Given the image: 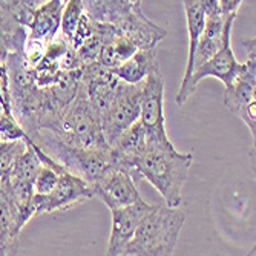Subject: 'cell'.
Listing matches in <instances>:
<instances>
[{"label": "cell", "mask_w": 256, "mask_h": 256, "mask_svg": "<svg viewBox=\"0 0 256 256\" xmlns=\"http://www.w3.org/2000/svg\"><path fill=\"white\" fill-rule=\"evenodd\" d=\"M42 142H44L43 146L37 144L40 149L51 155L66 170L82 176L89 184L98 180L110 166H114L110 148L104 150H94L71 146L54 135L51 130L48 136L42 138Z\"/></svg>", "instance_id": "obj_4"}, {"label": "cell", "mask_w": 256, "mask_h": 256, "mask_svg": "<svg viewBox=\"0 0 256 256\" xmlns=\"http://www.w3.org/2000/svg\"><path fill=\"white\" fill-rule=\"evenodd\" d=\"M66 0H46L31 12L30 40L48 44L58 32L62 23V12Z\"/></svg>", "instance_id": "obj_13"}, {"label": "cell", "mask_w": 256, "mask_h": 256, "mask_svg": "<svg viewBox=\"0 0 256 256\" xmlns=\"http://www.w3.org/2000/svg\"><path fill=\"white\" fill-rule=\"evenodd\" d=\"M184 222L186 215L178 207L154 204L126 244L123 256H170Z\"/></svg>", "instance_id": "obj_2"}, {"label": "cell", "mask_w": 256, "mask_h": 256, "mask_svg": "<svg viewBox=\"0 0 256 256\" xmlns=\"http://www.w3.org/2000/svg\"><path fill=\"white\" fill-rule=\"evenodd\" d=\"M158 68L155 48L138 50L120 66L110 69L112 74L124 83L136 84L144 82V78Z\"/></svg>", "instance_id": "obj_15"}, {"label": "cell", "mask_w": 256, "mask_h": 256, "mask_svg": "<svg viewBox=\"0 0 256 256\" xmlns=\"http://www.w3.org/2000/svg\"><path fill=\"white\" fill-rule=\"evenodd\" d=\"M58 174L56 169L50 168V166H42L36 180H34V194L37 195H46L50 194L57 184V180H58Z\"/></svg>", "instance_id": "obj_21"}, {"label": "cell", "mask_w": 256, "mask_h": 256, "mask_svg": "<svg viewBox=\"0 0 256 256\" xmlns=\"http://www.w3.org/2000/svg\"><path fill=\"white\" fill-rule=\"evenodd\" d=\"M42 126L71 146L94 150L109 149L102 130L100 114L88 100L80 86L74 100Z\"/></svg>", "instance_id": "obj_3"}, {"label": "cell", "mask_w": 256, "mask_h": 256, "mask_svg": "<svg viewBox=\"0 0 256 256\" xmlns=\"http://www.w3.org/2000/svg\"><path fill=\"white\" fill-rule=\"evenodd\" d=\"M220 4V10L224 16H228V14H236L238 8L241 6L242 0H218Z\"/></svg>", "instance_id": "obj_22"}, {"label": "cell", "mask_w": 256, "mask_h": 256, "mask_svg": "<svg viewBox=\"0 0 256 256\" xmlns=\"http://www.w3.org/2000/svg\"><path fill=\"white\" fill-rule=\"evenodd\" d=\"M22 227L14 202L0 186V254H8L16 250V241Z\"/></svg>", "instance_id": "obj_17"}, {"label": "cell", "mask_w": 256, "mask_h": 256, "mask_svg": "<svg viewBox=\"0 0 256 256\" xmlns=\"http://www.w3.org/2000/svg\"><path fill=\"white\" fill-rule=\"evenodd\" d=\"M236 14H228L226 20V28H224V40L221 48L198 68H195V71L192 72L190 78L188 80L184 86H180L178 96L175 98L178 106H182L186 102L189 100V97L195 92L198 83L206 78V77H215L222 82L224 88L230 86L232 82L235 80L238 76L241 63H238L234 50H232V28H234Z\"/></svg>", "instance_id": "obj_5"}, {"label": "cell", "mask_w": 256, "mask_h": 256, "mask_svg": "<svg viewBox=\"0 0 256 256\" xmlns=\"http://www.w3.org/2000/svg\"><path fill=\"white\" fill-rule=\"evenodd\" d=\"M154 204L146 202L143 198L124 207L112 208V230L108 244L106 254L109 256H123L126 244L132 240L135 230Z\"/></svg>", "instance_id": "obj_11"}, {"label": "cell", "mask_w": 256, "mask_h": 256, "mask_svg": "<svg viewBox=\"0 0 256 256\" xmlns=\"http://www.w3.org/2000/svg\"><path fill=\"white\" fill-rule=\"evenodd\" d=\"M227 16L222 12H215L206 16L204 30L200 37V42L195 50V58H194V71L195 68L202 64L210 58L222 44L224 40V28H226Z\"/></svg>", "instance_id": "obj_14"}, {"label": "cell", "mask_w": 256, "mask_h": 256, "mask_svg": "<svg viewBox=\"0 0 256 256\" xmlns=\"http://www.w3.org/2000/svg\"><path fill=\"white\" fill-rule=\"evenodd\" d=\"M84 12V4L83 0H66L64 6H63V12H62V23H60V32L69 38L71 42L77 25L80 22L82 14Z\"/></svg>", "instance_id": "obj_18"}, {"label": "cell", "mask_w": 256, "mask_h": 256, "mask_svg": "<svg viewBox=\"0 0 256 256\" xmlns=\"http://www.w3.org/2000/svg\"><path fill=\"white\" fill-rule=\"evenodd\" d=\"M194 155L181 154L172 143H161L148 136V144L130 170V176L138 181L144 178L160 192L170 207H180L181 190L189 178Z\"/></svg>", "instance_id": "obj_1"}, {"label": "cell", "mask_w": 256, "mask_h": 256, "mask_svg": "<svg viewBox=\"0 0 256 256\" xmlns=\"http://www.w3.org/2000/svg\"><path fill=\"white\" fill-rule=\"evenodd\" d=\"M142 88L143 82L130 84L120 80L109 103L100 112L102 130L109 148H112L118 136L138 120Z\"/></svg>", "instance_id": "obj_7"}, {"label": "cell", "mask_w": 256, "mask_h": 256, "mask_svg": "<svg viewBox=\"0 0 256 256\" xmlns=\"http://www.w3.org/2000/svg\"><path fill=\"white\" fill-rule=\"evenodd\" d=\"M184 4V12H186V23H188V32H189V52H188V64H186L184 77L181 82V86L188 83L194 72V58H195V50L200 42V37L204 30L206 23V12L202 6V0H182Z\"/></svg>", "instance_id": "obj_16"}, {"label": "cell", "mask_w": 256, "mask_h": 256, "mask_svg": "<svg viewBox=\"0 0 256 256\" xmlns=\"http://www.w3.org/2000/svg\"><path fill=\"white\" fill-rule=\"evenodd\" d=\"M247 50V62L241 63V69L230 86L224 89L226 108L246 123L253 138L256 135V57L254 38L244 43Z\"/></svg>", "instance_id": "obj_6"}, {"label": "cell", "mask_w": 256, "mask_h": 256, "mask_svg": "<svg viewBox=\"0 0 256 256\" xmlns=\"http://www.w3.org/2000/svg\"><path fill=\"white\" fill-rule=\"evenodd\" d=\"M118 31L126 36L129 40H132L138 50H148L155 48L156 43L161 42L166 37V30L156 26L152 23L142 11H140L138 5H134L129 14L118 22L117 25Z\"/></svg>", "instance_id": "obj_12"}, {"label": "cell", "mask_w": 256, "mask_h": 256, "mask_svg": "<svg viewBox=\"0 0 256 256\" xmlns=\"http://www.w3.org/2000/svg\"><path fill=\"white\" fill-rule=\"evenodd\" d=\"M94 196L102 200L110 210L142 200L135 180L123 169L110 166L98 180L90 184Z\"/></svg>", "instance_id": "obj_10"}, {"label": "cell", "mask_w": 256, "mask_h": 256, "mask_svg": "<svg viewBox=\"0 0 256 256\" xmlns=\"http://www.w3.org/2000/svg\"><path fill=\"white\" fill-rule=\"evenodd\" d=\"M30 136L25 134L17 122L12 118L11 112L0 114V140L4 142H12V140H28Z\"/></svg>", "instance_id": "obj_20"}, {"label": "cell", "mask_w": 256, "mask_h": 256, "mask_svg": "<svg viewBox=\"0 0 256 256\" xmlns=\"http://www.w3.org/2000/svg\"><path fill=\"white\" fill-rule=\"evenodd\" d=\"M26 148V140H12V142H4L0 140V176L8 175L12 162Z\"/></svg>", "instance_id": "obj_19"}, {"label": "cell", "mask_w": 256, "mask_h": 256, "mask_svg": "<svg viewBox=\"0 0 256 256\" xmlns=\"http://www.w3.org/2000/svg\"><path fill=\"white\" fill-rule=\"evenodd\" d=\"M4 2H11V0H0V4H4Z\"/></svg>", "instance_id": "obj_24"}, {"label": "cell", "mask_w": 256, "mask_h": 256, "mask_svg": "<svg viewBox=\"0 0 256 256\" xmlns=\"http://www.w3.org/2000/svg\"><path fill=\"white\" fill-rule=\"evenodd\" d=\"M94 198V192L88 181L69 170L58 174L56 188L46 195H32V206L36 214H50L56 210H66L82 201Z\"/></svg>", "instance_id": "obj_9"}, {"label": "cell", "mask_w": 256, "mask_h": 256, "mask_svg": "<svg viewBox=\"0 0 256 256\" xmlns=\"http://www.w3.org/2000/svg\"><path fill=\"white\" fill-rule=\"evenodd\" d=\"M129 4H132V5H140V0H128Z\"/></svg>", "instance_id": "obj_23"}, {"label": "cell", "mask_w": 256, "mask_h": 256, "mask_svg": "<svg viewBox=\"0 0 256 256\" xmlns=\"http://www.w3.org/2000/svg\"><path fill=\"white\" fill-rule=\"evenodd\" d=\"M148 136L161 143H172L168 136L166 118H164V80L160 68L144 78L140 98V117Z\"/></svg>", "instance_id": "obj_8"}]
</instances>
